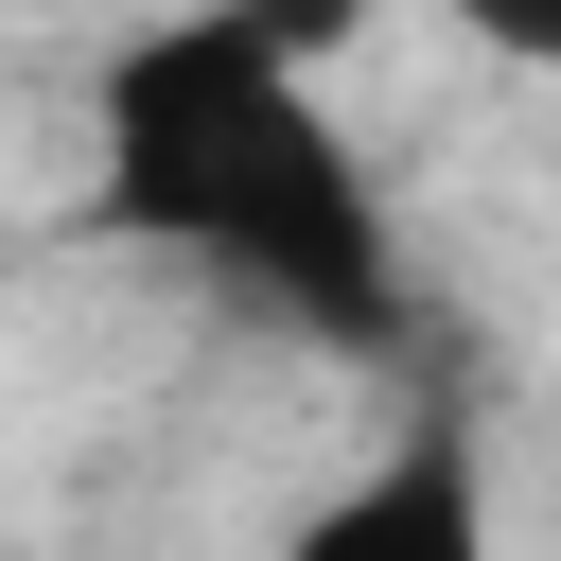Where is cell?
I'll return each mask as SVG.
<instances>
[{
  "instance_id": "obj_1",
  "label": "cell",
  "mask_w": 561,
  "mask_h": 561,
  "mask_svg": "<svg viewBox=\"0 0 561 561\" xmlns=\"http://www.w3.org/2000/svg\"><path fill=\"white\" fill-rule=\"evenodd\" d=\"M333 18L351 0H158L88 70V228L175 263L210 316L386 368L421 333L403 210L333 105Z\"/></svg>"
},
{
  "instance_id": "obj_2",
  "label": "cell",
  "mask_w": 561,
  "mask_h": 561,
  "mask_svg": "<svg viewBox=\"0 0 561 561\" xmlns=\"http://www.w3.org/2000/svg\"><path fill=\"white\" fill-rule=\"evenodd\" d=\"M280 561H508V526H491V456H473L456 421H386V438L280 526Z\"/></svg>"
},
{
  "instance_id": "obj_3",
  "label": "cell",
  "mask_w": 561,
  "mask_h": 561,
  "mask_svg": "<svg viewBox=\"0 0 561 561\" xmlns=\"http://www.w3.org/2000/svg\"><path fill=\"white\" fill-rule=\"evenodd\" d=\"M438 35H473L491 70H526V88H561V0H421Z\"/></svg>"
}]
</instances>
